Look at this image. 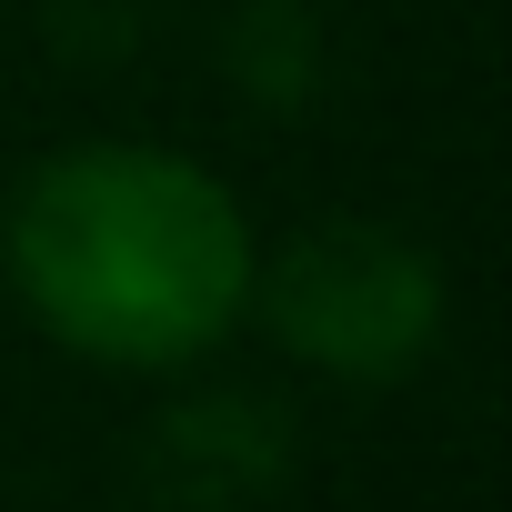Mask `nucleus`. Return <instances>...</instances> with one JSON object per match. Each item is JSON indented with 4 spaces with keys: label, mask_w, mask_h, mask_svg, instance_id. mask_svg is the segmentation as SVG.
<instances>
[{
    "label": "nucleus",
    "mask_w": 512,
    "mask_h": 512,
    "mask_svg": "<svg viewBox=\"0 0 512 512\" xmlns=\"http://www.w3.org/2000/svg\"><path fill=\"white\" fill-rule=\"evenodd\" d=\"M251 302L272 312V332L352 382H392L432 332H442V282L412 241L372 231V221H322L302 241H282L272 272H251Z\"/></svg>",
    "instance_id": "2"
},
{
    "label": "nucleus",
    "mask_w": 512,
    "mask_h": 512,
    "mask_svg": "<svg viewBox=\"0 0 512 512\" xmlns=\"http://www.w3.org/2000/svg\"><path fill=\"white\" fill-rule=\"evenodd\" d=\"M0 272L51 342L171 372L251 312L262 241L201 161L151 141H81L11 191Z\"/></svg>",
    "instance_id": "1"
}]
</instances>
